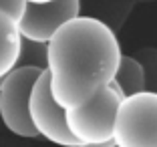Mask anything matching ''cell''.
I'll list each match as a JSON object with an SVG mask.
<instances>
[{"label":"cell","mask_w":157,"mask_h":147,"mask_svg":"<svg viewBox=\"0 0 157 147\" xmlns=\"http://www.w3.org/2000/svg\"><path fill=\"white\" fill-rule=\"evenodd\" d=\"M113 141L117 147H157V93L141 91L121 101Z\"/></svg>","instance_id":"4"},{"label":"cell","mask_w":157,"mask_h":147,"mask_svg":"<svg viewBox=\"0 0 157 147\" xmlns=\"http://www.w3.org/2000/svg\"><path fill=\"white\" fill-rule=\"evenodd\" d=\"M113 83L121 89V93H123L125 97L137 95V93H141V91H147V75H145L143 63L135 55L133 56L123 55Z\"/></svg>","instance_id":"8"},{"label":"cell","mask_w":157,"mask_h":147,"mask_svg":"<svg viewBox=\"0 0 157 147\" xmlns=\"http://www.w3.org/2000/svg\"><path fill=\"white\" fill-rule=\"evenodd\" d=\"M115 147H117V145H115Z\"/></svg>","instance_id":"12"},{"label":"cell","mask_w":157,"mask_h":147,"mask_svg":"<svg viewBox=\"0 0 157 147\" xmlns=\"http://www.w3.org/2000/svg\"><path fill=\"white\" fill-rule=\"evenodd\" d=\"M145 67V75H147V91L157 93V48L153 46H145L141 51L135 52Z\"/></svg>","instance_id":"9"},{"label":"cell","mask_w":157,"mask_h":147,"mask_svg":"<svg viewBox=\"0 0 157 147\" xmlns=\"http://www.w3.org/2000/svg\"><path fill=\"white\" fill-rule=\"evenodd\" d=\"M24 10H26V2L24 0H0V12L12 16L16 22H20Z\"/></svg>","instance_id":"10"},{"label":"cell","mask_w":157,"mask_h":147,"mask_svg":"<svg viewBox=\"0 0 157 147\" xmlns=\"http://www.w3.org/2000/svg\"><path fill=\"white\" fill-rule=\"evenodd\" d=\"M125 95L115 83L103 89L89 103L67 111V127L81 147L103 145L113 141L115 119Z\"/></svg>","instance_id":"2"},{"label":"cell","mask_w":157,"mask_h":147,"mask_svg":"<svg viewBox=\"0 0 157 147\" xmlns=\"http://www.w3.org/2000/svg\"><path fill=\"white\" fill-rule=\"evenodd\" d=\"M44 73L38 64H18L0 79V119L12 135L33 139L38 137L30 123V95L34 83Z\"/></svg>","instance_id":"3"},{"label":"cell","mask_w":157,"mask_h":147,"mask_svg":"<svg viewBox=\"0 0 157 147\" xmlns=\"http://www.w3.org/2000/svg\"><path fill=\"white\" fill-rule=\"evenodd\" d=\"M81 16V0H52L46 4H26L18 22L24 41L46 44L59 28Z\"/></svg>","instance_id":"6"},{"label":"cell","mask_w":157,"mask_h":147,"mask_svg":"<svg viewBox=\"0 0 157 147\" xmlns=\"http://www.w3.org/2000/svg\"><path fill=\"white\" fill-rule=\"evenodd\" d=\"M123 59L117 34L107 22L77 16L46 42V75L55 101L77 109L115 81Z\"/></svg>","instance_id":"1"},{"label":"cell","mask_w":157,"mask_h":147,"mask_svg":"<svg viewBox=\"0 0 157 147\" xmlns=\"http://www.w3.org/2000/svg\"><path fill=\"white\" fill-rule=\"evenodd\" d=\"M28 111H30V123L38 133V137L59 147H81L67 127V111L55 101L51 93L46 69L34 83Z\"/></svg>","instance_id":"5"},{"label":"cell","mask_w":157,"mask_h":147,"mask_svg":"<svg viewBox=\"0 0 157 147\" xmlns=\"http://www.w3.org/2000/svg\"><path fill=\"white\" fill-rule=\"evenodd\" d=\"M24 51V38L20 34L18 22L0 12V79L6 77L20 64Z\"/></svg>","instance_id":"7"},{"label":"cell","mask_w":157,"mask_h":147,"mask_svg":"<svg viewBox=\"0 0 157 147\" xmlns=\"http://www.w3.org/2000/svg\"><path fill=\"white\" fill-rule=\"evenodd\" d=\"M26 4H46V2H52V0H24Z\"/></svg>","instance_id":"11"}]
</instances>
